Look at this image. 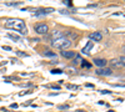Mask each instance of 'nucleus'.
<instances>
[{
  "instance_id": "nucleus-25",
  "label": "nucleus",
  "mask_w": 125,
  "mask_h": 112,
  "mask_svg": "<svg viewBox=\"0 0 125 112\" xmlns=\"http://www.w3.org/2000/svg\"><path fill=\"white\" fill-rule=\"evenodd\" d=\"M16 107H18L16 103H13V105H11V108H16Z\"/></svg>"
},
{
  "instance_id": "nucleus-13",
  "label": "nucleus",
  "mask_w": 125,
  "mask_h": 112,
  "mask_svg": "<svg viewBox=\"0 0 125 112\" xmlns=\"http://www.w3.org/2000/svg\"><path fill=\"white\" fill-rule=\"evenodd\" d=\"M44 55H45V56H49V57H56V54L49 52V51H44Z\"/></svg>"
},
{
  "instance_id": "nucleus-18",
  "label": "nucleus",
  "mask_w": 125,
  "mask_h": 112,
  "mask_svg": "<svg viewBox=\"0 0 125 112\" xmlns=\"http://www.w3.org/2000/svg\"><path fill=\"white\" fill-rule=\"evenodd\" d=\"M16 54H18V56H21V57H26V56H28V54H25V52H21V51H18Z\"/></svg>"
},
{
  "instance_id": "nucleus-10",
  "label": "nucleus",
  "mask_w": 125,
  "mask_h": 112,
  "mask_svg": "<svg viewBox=\"0 0 125 112\" xmlns=\"http://www.w3.org/2000/svg\"><path fill=\"white\" fill-rule=\"evenodd\" d=\"M110 64L114 65V66H118V67H119V66H124L125 62H123V61H119V60H111Z\"/></svg>"
},
{
  "instance_id": "nucleus-24",
  "label": "nucleus",
  "mask_w": 125,
  "mask_h": 112,
  "mask_svg": "<svg viewBox=\"0 0 125 112\" xmlns=\"http://www.w3.org/2000/svg\"><path fill=\"white\" fill-rule=\"evenodd\" d=\"M3 49L4 50H8V51H11V47H10V46H3Z\"/></svg>"
},
{
  "instance_id": "nucleus-16",
  "label": "nucleus",
  "mask_w": 125,
  "mask_h": 112,
  "mask_svg": "<svg viewBox=\"0 0 125 112\" xmlns=\"http://www.w3.org/2000/svg\"><path fill=\"white\" fill-rule=\"evenodd\" d=\"M68 88H69V90H78L79 86H75V85H68Z\"/></svg>"
},
{
  "instance_id": "nucleus-4",
  "label": "nucleus",
  "mask_w": 125,
  "mask_h": 112,
  "mask_svg": "<svg viewBox=\"0 0 125 112\" xmlns=\"http://www.w3.org/2000/svg\"><path fill=\"white\" fill-rule=\"evenodd\" d=\"M89 39L90 40H94V41H100V40L103 39V35L100 31H95V33H91L89 35Z\"/></svg>"
},
{
  "instance_id": "nucleus-9",
  "label": "nucleus",
  "mask_w": 125,
  "mask_h": 112,
  "mask_svg": "<svg viewBox=\"0 0 125 112\" xmlns=\"http://www.w3.org/2000/svg\"><path fill=\"white\" fill-rule=\"evenodd\" d=\"M91 49H93V41H89V43L86 44V46L81 50V52H83V54H85V55H88Z\"/></svg>"
},
{
  "instance_id": "nucleus-21",
  "label": "nucleus",
  "mask_w": 125,
  "mask_h": 112,
  "mask_svg": "<svg viewBox=\"0 0 125 112\" xmlns=\"http://www.w3.org/2000/svg\"><path fill=\"white\" fill-rule=\"evenodd\" d=\"M101 94H105V95H108V94H111V91H108V90H103V91H101Z\"/></svg>"
},
{
  "instance_id": "nucleus-12",
  "label": "nucleus",
  "mask_w": 125,
  "mask_h": 112,
  "mask_svg": "<svg viewBox=\"0 0 125 112\" xmlns=\"http://www.w3.org/2000/svg\"><path fill=\"white\" fill-rule=\"evenodd\" d=\"M81 61H83V59L80 57V55H75V60L73 61V62H74V64H79V62H81Z\"/></svg>"
},
{
  "instance_id": "nucleus-1",
  "label": "nucleus",
  "mask_w": 125,
  "mask_h": 112,
  "mask_svg": "<svg viewBox=\"0 0 125 112\" xmlns=\"http://www.w3.org/2000/svg\"><path fill=\"white\" fill-rule=\"evenodd\" d=\"M5 26L10 27V29H14V30H18V31H20L23 35L26 34V26H25L24 20H21V19H9V20H6Z\"/></svg>"
},
{
  "instance_id": "nucleus-5",
  "label": "nucleus",
  "mask_w": 125,
  "mask_h": 112,
  "mask_svg": "<svg viewBox=\"0 0 125 112\" xmlns=\"http://www.w3.org/2000/svg\"><path fill=\"white\" fill-rule=\"evenodd\" d=\"M96 74L101 75V76H110L113 74V71L110 69H98L96 70Z\"/></svg>"
},
{
  "instance_id": "nucleus-3",
  "label": "nucleus",
  "mask_w": 125,
  "mask_h": 112,
  "mask_svg": "<svg viewBox=\"0 0 125 112\" xmlns=\"http://www.w3.org/2000/svg\"><path fill=\"white\" fill-rule=\"evenodd\" d=\"M35 31L38 34H40V35H44V34H46L49 31V26L46 24H39V25L35 26Z\"/></svg>"
},
{
  "instance_id": "nucleus-7",
  "label": "nucleus",
  "mask_w": 125,
  "mask_h": 112,
  "mask_svg": "<svg viewBox=\"0 0 125 112\" xmlns=\"http://www.w3.org/2000/svg\"><path fill=\"white\" fill-rule=\"evenodd\" d=\"M54 11V9L53 8H46V9H41V10H38V11L35 13V15H45V14H50V13H53Z\"/></svg>"
},
{
  "instance_id": "nucleus-23",
  "label": "nucleus",
  "mask_w": 125,
  "mask_h": 112,
  "mask_svg": "<svg viewBox=\"0 0 125 112\" xmlns=\"http://www.w3.org/2000/svg\"><path fill=\"white\" fill-rule=\"evenodd\" d=\"M50 88H54V90H60V86H54V85H51Z\"/></svg>"
},
{
  "instance_id": "nucleus-27",
  "label": "nucleus",
  "mask_w": 125,
  "mask_h": 112,
  "mask_svg": "<svg viewBox=\"0 0 125 112\" xmlns=\"http://www.w3.org/2000/svg\"><path fill=\"white\" fill-rule=\"evenodd\" d=\"M76 112H85V111H80V110H79V111H76Z\"/></svg>"
},
{
  "instance_id": "nucleus-11",
  "label": "nucleus",
  "mask_w": 125,
  "mask_h": 112,
  "mask_svg": "<svg viewBox=\"0 0 125 112\" xmlns=\"http://www.w3.org/2000/svg\"><path fill=\"white\" fill-rule=\"evenodd\" d=\"M6 36L10 37L11 40H14V41H19V40H20V36H16V35H14V34H8Z\"/></svg>"
},
{
  "instance_id": "nucleus-8",
  "label": "nucleus",
  "mask_w": 125,
  "mask_h": 112,
  "mask_svg": "<svg viewBox=\"0 0 125 112\" xmlns=\"http://www.w3.org/2000/svg\"><path fill=\"white\" fill-rule=\"evenodd\" d=\"M61 55L64 56V57H66V59H74L76 54H75L74 51H68V50H62V51H61Z\"/></svg>"
},
{
  "instance_id": "nucleus-22",
  "label": "nucleus",
  "mask_w": 125,
  "mask_h": 112,
  "mask_svg": "<svg viewBox=\"0 0 125 112\" xmlns=\"http://www.w3.org/2000/svg\"><path fill=\"white\" fill-rule=\"evenodd\" d=\"M33 91H25V92H23V94H20V96H24V95H28V94H31Z\"/></svg>"
},
{
  "instance_id": "nucleus-2",
  "label": "nucleus",
  "mask_w": 125,
  "mask_h": 112,
  "mask_svg": "<svg viewBox=\"0 0 125 112\" xmlns=\"http://www.w3.org/2000/svg\"><path fill=\"white\" fill-rule=\"evenodd\" d=\"M51 45H53L54 47H56V49L66 50V49L70 47V45H71V40L68 39L66 36H60V37H58V39H54L53 43H51Z\"/></svg>"
},
{
  "instance_id": "nucleus-20",
  "label": "nucleus",
  "mask_w": 125,
  "mask_h": 112,
  "mask_svg": "<svg viewBox=\"0 0 125 112\" xmlns=\"http://www.w3.org/2000/svg\"><path fill=\"white\" fill-rule=\"evenodd\" d=\"M81 66H83V67H90L91 65L88 64V62H81Z\"/></svg>"
},
{
  "instance_id": "nucleus-6",
  "label": "nucleus",
  "mask_w": 125,
  "mask_h": 112,
  "mask_svg": "<svg viewBox=\"0 0 125 112\" xmlns=\"http://www.w3.org/2000/svg\"><path fill=\"white\" fill-rule=\"evenodd\" d=\"M94 64H95L96 66H99V69H103L108 64V61L105 59H94Z\"/></svg>"
},
{
  "instance_id": "nucleus-15",
  "label": "nucleus",
  "mask_w": 125,
  "mask_h": 112,
  "mask_svg": "<svg viewBox=\"0 0 125 112\" xmlns=\"http://www.w3.org/2000/svg\"><path fill=\"white\" fill-rule=\"evenodd\" d=\"M8 6H16V5H21V1H19V3H6Z\"/></svg>"
},
{
  "instance_id": "nucleus-17",
  "label": "nucleus",
  "mask_w": 125,
  "mask_h": 112,
  "mask_svg": "<svg viewBox=\"0 0 125 112\" xmlns=\"http://www.w3.org/2000/svg\"><path fill=\"white\" fill-rule=\"evenodd\" d=\"M58 108H59L60 111H62V110H68V108H69V106H68V105H61V106H59Z\"/></svg>"
},
{
  "instance_id": "nucleus-19",
  "label": "nucleus",
  "mask_w": 125,
  "mask_h": 112,
  "mask_svg": "<svg viewBox=\"0 0 125 112\" xmlns=\"http://www.w3.org/2000/svg\"><path fill=\"white\" fill-rule=\"evenodd\" d=\"M64 4H66L68 6H73V3L69 1V0H64Z\"/></svg>"
},
{
  "instance_id": "nucleus-28",
  "label": "nucleus",
  "mask_w": 125,
  "mask_h": 112,
  "mask_svg": "<svg viewBox=\"0 0 125 112\" xmlns=\"http://www.w3.org/2000/svg\"><path fill=\"white\" fill-rule=\"evenodd\" d=\"M108 112H114V111H113V110H109V111H108Z\"/></svg>"
},
{
  "instance_id": "nucleus-14",
  "label": "nucleus",
  "mask_w": 125,
  "mask_h": 112,
  "mask_svg": "<svg viewBox=\"0 0 125 112\" xmlns=\"http://www.w3.org/2000/svg\"><path fill=\"white\" fill-rule=\"evenodd\" d=\"M51 74L58 75V74H62V71H61V70H59V69H54V70H51Z\"/></svg>"
},
{
  "instance_id": "nucleus-26",
  "label": "nucleus",
  "mask_w": 125,
  "mask_h": 112,
  "mask_svg": "<svg viewBox=\"0 0 125 112\" xmlns=\"http://www.w3.org/2000/svg\"><path fill=\"white\" fill-rule=\"evenodd\" d=\"M86 86L88 87H94V85H91V84H86Z\"/></svg>"
}]
</instances>
